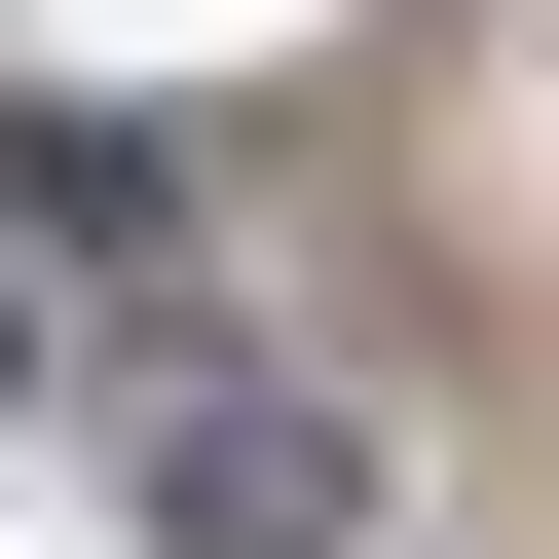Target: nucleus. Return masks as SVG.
<instances>
[{"mask_svg": "<svg viewBox=\"0 0 559 559\" xmlns=\"http://www.w3.org/2000/svg\"><path fill=\"white\" fill-rule=\"evenodd\" d=\"M112 522H150V559H411L373 411H299V373H150V411H112Z\"/></svg>", "mask_w": 559, "mask_h": 559, "instance_id": "f257e3e1", "label": "nucleus"}]
</instances>
